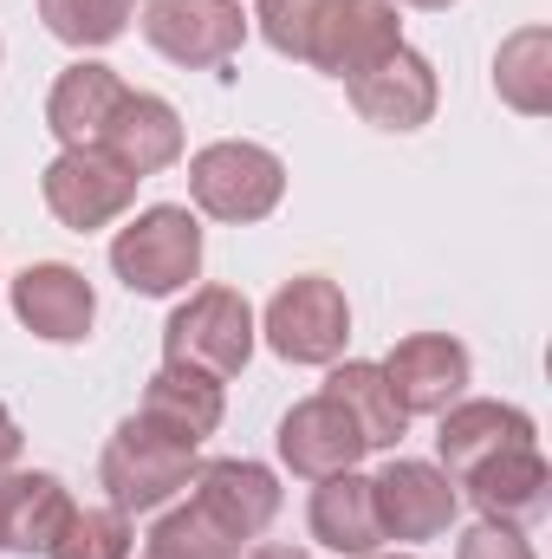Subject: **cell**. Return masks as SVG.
<instances>
[{"instance_id": "cell-1", "label": "cell", "mask_w": 552, "mask_h": 559, "mask_svg": "<svg viewBox=\"0 0 552 559\" xmlns=\"http://www.w3.org/2000/svg\"><path fill=\"white\" fill-rule=\"evenodd\" d=\"M195 468H202V455H195L189 442H176L169 429H156L149 417L131 411V417L111 429L105 455H98V488H105V501L124 508V514H156V508H169L176 495H189Z\"/></svg>"}, {"instance_id": "cell-2", "label": "cell", "mask_w": 552, "mask_h": 559, "mask_svg": "<svg viewBox=\"0 0 552 559\" xmlns=\"http://www.w3.org/2000/svg\"><path fill=\"white\" fill-rule=\"evenodd\" d=\"M254 338H261V325H254L248 293H235V286H195L169 312V325H163V365H189V371H208V378L228 384V378L248 371Z\"/></svg>"}, {"instance_id": "cell-3", "label": "cell", "mask_w": 552, "mask_h": 559, "mask_svg": "<svg viewBox=\"0 0 552 559\" xmlns=\"http://www.w3.org/2000/svg\"><path fill=\"white\" fill-rule=\"evenodd\" d=\"M286 195V163H279L267 143L248 138H221L208 150L189 156V202L208 215V222H228V228H248V222H267Z\"/></svg>"}, {"instance_id": "cell-4", "label": "cell", "mask_w": 552, "mask_h": 559, "mask_svg": "<svg viewBox=\"0 0 552 559\" xmlns=\"http://www.w3.org/2000/svg\"><path fill=\"white\" fill-rule=\"evenodd\" d=\"M111 274L143 299H169L189 280H202V222L182 202H156L131 215L111 241Z\"/></svg>"}, {"instance_id": "cell-5", "label": "cell", "mask_w": 552, "mask_h": 559, "mask_svg": "<svg viewBox=\"0 0 552 559\" xmlns=\"http://www.w3.org/2000/svg\"><path fill=\"white\" fill-rule=\"evenodd\" d=\"M261 338L274 345L286 365H338L345 338H351V299L345 286L325 274L286 280L267 312H261Z\"/></svg>"}, {"instance_id": "cell-6", "label": "cell", "mask_w": 552, "mask_h": 559, "mask_svg": "<svg viewBox=\"0 0 552 559\" xmlns=\"http://www.w3.org/2000/svg\"><path fill=\"white\" fill-rule=\"evenodd\" d=\"M143 39L182 66V72H221L248 46V7L241 0H143Z\"/></svg>"}, {"instance_id": "cell-7", "label": "cell", "mask_w": 552, "mask_h": 559, "mask_svg": "<svg viewBox=\"0 0 552 559\" xmlns=\"http://www.w3.org/2000/svg\"><path fill=\"white\" fill-rule=\"evenodd\" d=\"M39 195H46V209H52L59 228L98 235V228H111L118 215H131L137 176H131L118 156H105V150H59V156L46 163V176H39Z\"/></svg>"}, {"instance_id": "cell-8", "label": "cell", "mask_w": 552, "mask_h": 559, "mask_svg": "<svg viewBox=\"0 0 552 559\" xmlns=\"http://www.w3.org/2000/svg\"><path fill=\"white\" fill-rule=\"evenodd\" d=\"M189 508H195L228 547L248 554V547L279 521V475L267 468V462H248V455L202 462L195 481H189Z\"/></svg>"}, {"instance_id": "cell-9", "label": "cell", "mask_w": 552, "mask_h": 559, "mask_svg": "<svg viewBox=\"0 0 552 559\" xmlns=\"http://www.w3.org/2000/svg\"><path fill=\"white\" fill-rule=\"evenodd\" d=\"M371 501H377V527L384 540L397 547H422V540H442L461 514V488L435 468V462H416V455H391L377 475H371Z\"/></svg>"}, {"instance_id": "cell-10", "label": "cell", "mask_w": 552, "mask_h": 559, "mask_svg": "<svg viewBox=\"0 0 552 559\" xmlns=\"http://www.w3.org/2000/svg\"><path fill=\"white\" fill-rule=\"evenodd\" d=\"M391 46H404V20L391 0H325V13L305 33V59L325 79H358L364 66H377Z\"/></svg>"}, {"instance_id": "cell-11", "label": "cell", "mask_w": 552, "mask_h": 559, "mask_svg": "<svg viewBox=\"0 0 552 559\" xmlns=\"http://www.w3.org/2000/svg\"><path fill=\"white\" fill-rule=\"evenodd\" d=\"M345 98L364 124L377 131H422L442 105V85H435V66L416 52V46H391L377 66H364L358 79H345Z\"/></svg>"}, {"instance_id": "cell-12", "label": "cell", "mask_w": 552, "mask_h": 559, "mask_svg": "<svg viewBox=\"0 0 552 559\" xmlns=\"http://www.w3.org/2000/svg\"><path fill=\"white\" fill-rule=\"evenodd\" d=\"M384 378H391V391H397L404 417H442L448 404H461V397H468L475 358H468V345H461V338H448V332H410V338H397V345H391Z\"/></svg>"}, {"instance_id": "cell-13", "label": "cell", "mask_w": 552, "mask_h": 559, "mask_svg": "<svg viewBox=\"0 0 552 559\" xmlns=\"http://www.w3.org/2000/svg\"><path fill=\"white\" fill-rule=\"evenodd\" d=\"M7 293H13V319H20L33 338H46V345H85V338H92L98 293H92V280L79 274V267H65V261H33V267L13 274Z\"/></svg>"}, {"instance_id": "cell-14", "label": "cell", "mask_w": 552, "mask_h": 559, "mask_svg": "<svg viewBox=\"0 0 552 559\" xmlns=\"http://www.w3.org/2000/svg\"><path fill=\"white\" fill-rule=\"evenodd\" d=\"M527 442H540V423L501 397H461L435 417V455H442L448 481H461L468 468H481L507 449H527Z\"/></svg>"}, {"instance_id": "cell-15", "label": "cell", "mask_w": 552, "mask_h": 559, "mask_svg": "<svg viewBox=\"0 0 552 559\" xmlns=\"http://www.w3.org/2000/svg\"><path fill=\"white\" fill-rule=\"evenodd\" d=\"M364 455H371V449H364L358 423L345 417L325 391H319V397H305V404H292V411L279 417V462H286L299 481L345 475V468H358Z\"/></svg>"}, {"instance_id": "cell-16", "label": "cell", "mask_w": 552, "mask_h": 559, "mask_svg": "<svg viewBox=\"0 0 552 559\" xmlns=\"http://www.w3.org/2000/svg\"><path fill=\"white\" fill-rule=\"evenodd\" d=\"M455 488H468V501L481 508V521H501V527H533L552 508V468H547V455H540V442L507 449V455L468 468Z\"/></svg>"}, {"instance_id": "cell-17", "label": "cell", "mask_w": 552, "mask_h": 559, "mask_svg": "<svg viewBox=\"0 0 552 559\" xmlns=\"http://www.w3.org/2000/svg\"><path fill=\"white\" fill-rule=\"evenodd\" d=\"M72 488L46 468H7L0 475V554H52L59 527L72 521Z\"/></svg>"}, {"instance_id": "cell-18", "label": "cell", "mask_w": 552, "mask_h": 559, "mask_svg": "<svg viewBox=\"0 0 552 559\" xmlns=\"http://www.w3.org/2000/svg\"><path fill=\"white\" fill-rule=\"evenodd\" d=\"M124 92L131 85L105 59H72L52 79V92H46V131L59 138V150H92V143L105 138L111 111L124 105Z\"/></svg>"}, {"instance_id": "cell-19", "label": "cell", "mask_w": 552, "mask_h": 559, "mask_svg": "<svg viewBox=\"0 0 552 559\" xmlns=\"http://www.w3.org/2000/svg\"><path fill=\"white\" fill-rule=\"evenodd\" d=\"M92 150L118 156L137 182L143 176H163V169L182 163V118H176V105L156 98V92H124V105L111 111L105 138L92 143Z\"/></svg>"}, {"instance_id": "cell-20", "label": "cell", "mask_w": 552, "mask_h": 559, "mask_svg": "<svg viewBox=\"0 0 552 559\" xmlns=\"http://www.w3.org/2000/svg\"><path fill=\"white\" fill-rule=\"evenodd\" d=\"M305 527L325 554L338 559H371L384 547V527H377V501H371V475L345 468V475H325L312 481V508H305Z\"/></svg>"}, {"instance_id": "cell-21", "label": "cell", "mask_w": 552, "mask_h": 559, "mask_svg": "<svg viewBox=\"0 0 552 559\" xmlns=\"http://www.w3.org/2000/svg\"><path fill=\"white\" fill-rule=\"evenodd\" d=\"M221 378H208V371H189V365H163L149 384H143V404L137 417H149L156 429H169L176 442H189V449H202L215 429H221Z\"/></svg>"}, {"instance_id": "cell-22", "label": "cell", "mask_w": 552, "mask_h": 559, "mask_svg": "<svg viewBox=\"0 0 552 559\" xmlns=\"http://www.w3.org/2000/svg\"><path fill=\"white\" fill-rule=\"evenodd\" d=\"M325 397L358 423L364 449H397L404 429H410L404 404H397V391H391V378H384V365H371V358H345V365H332Z\"/></svg>"}, {"instance_id": "cell-23", "label": "cell", "mask_w": 552, "mask_h": 559, "mask_svg": "<svg viewBox=\"0 0 552 559\" xmlns=\"http://www.w3.org/2000/svg\"><path fill=\"white\" fill-rule=\"evenodd\" d=\"M494 92L507 111L520 118H547L552 111V26H520L501 39L494 52Z\"/></svg>"}, {"instance_id": "cell-24", "label": "cell", "mask_w": 552, "mask_h": 559, "mask_svg": "<svg viewBox=\"0 0 552 559\" xmlns=\"http://www.w3.org/2000/svg\"><path fill=\"white\" fill-rule=\"evenodd\" d=\"M39 20L52 39L92 52V46H111L137 20V0H39Z\"/></svg>"}, {"instance_id": "cell-25", "label": "cell", "mask_w": 552, "mask_h": 559, "mask_svg": "<svg viewBox=\"0 0 552 559\" xmlns=\"http://www.w3.org/2000/svg\"><path fill=\"white\" fill-rule=\"evenodd\" d=\"M131 554H137L131 514L105 501V508H72V521L59 527L46 559H131Z\"/></svg>"}, {"instance_id": "cell-26", "label": "cell", "mask_w": 552, "mask_h": 559, "mask_svg": "<svg viewBox=\"0 0 552 559\" xmlns=\"http://www.w3.org/2000/svg\"><path fill=\"white\" fill-rule=\"evenodd\" d=\"M149 554H163V559H241V547H228L189 501L182 508H169L156 527H149V540H143Z\"/></svg>"}, {"instance_id": "cell-27", "label": "cell", "mask_w": 552, "mask_h": 559, "mask_svg": "<svg viewBox=\"0 0 552 559\" xmlns=\"http://www.w3.org/2000/svg\"><path fill=\"white\" fill-rule=\"evenodd\" d=\"M319 13H325V0H261L248 20L261 26V39L274 46L279 59H292V66H299V59H305V33H312V20H319Z\"/></svg>"}, {"instance_id": "cell-28", "label": "cell", "mask_w": 552, "mask_h": 559, "mask_svg": "<svg viewBox=\"0 0 552 559\" xmlns=\"http://www.w3.org/2000/svg\"><path fill=\"white\" fill-rule=\"evenodd\" d=\"M455 559H533L520 527H501V521H481L455 540Z\"/></svg>"}, {"instance_id": "cell-29", "label": "cell", "mask_w": 552, "mask_h": 559, "mask_svg": "<svg viewBox=\"0 0 552 559\" xmlns=\"http://www.w3.org/2000/svg\"><path fill=\"white\" fill-rule=\"evenodd\" d=\"M20 449H26V429H20V417L0 404V475H7V468H20Z\"/></svg>"}, {"instance_id": "cell-30", "label": "cell", "mask_w": 552, "mask_h": 559, "mask_svg": "<svg viewBox=\"0 0 552 559\" xmlns=\"http://www.w3.org/2000/svg\"><path fill=\"white\" fill-rule=\"evenodd\" d=\"M241 559H305V554H292V547H261V540H254Z\"/></svg>"}, {"instance_id": "cell-31", "label": "cell", "mask_w": 552, "mask_h": 559, "mask_svg": "<svg viewBox=\"0 0 552 559\" xmlns=\"http://www.w3.org/2000/svg\"><path fill=\"white\" fill-rule=\"evenodd\" d=\"M391 7H416V13H448L455 0H391Z\"/></svg>"}, {"instance_id": "cell-32", "label": "cell", "mask_w": 552, "mask_h": 559, "mask_svg": "<svg viewBox=\"0 0 552 559\" xmlns=\"http://www.w3.org/2000/svg\"><path fill=\"white\" fill-rule=\"evenodd\" d=\"M131 559H163V554H149V547H143V554H131Z\"/></svg>"}, {"instance_id": "cell-33", "label": "cell", "mask_w": 552, "mask_h": 559, "mask_svg": "<svg viewBox=\"0 0 552 559\" xmlns=\"http://www.w3.org/2000/svg\"><path fill=\"white\" fill-rule=\"evenodd\" d=\"M371 559H377V554H371ZM384 559H416V554H384Z\"/></svg>"}]
</instances>
